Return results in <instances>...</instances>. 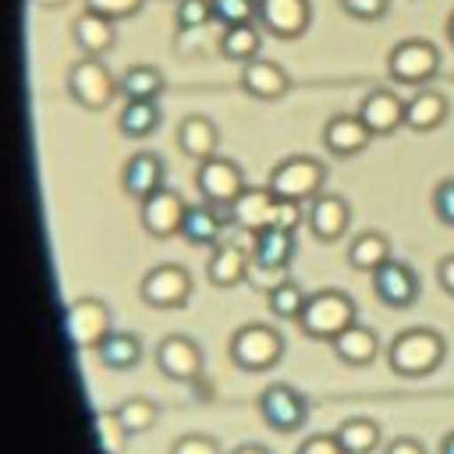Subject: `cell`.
<instances>
[{
    "mask_svg": "<svg viewBox=\"0 0 454 454\" xmlns=\"http://www.w3.org/2000/svg\"><path fill=\"white\" fill-rule=\"evenodd\" d=\"M252 266L266 270V273H280L291 266L294 259V231H280V227H266L259 234H252Z\"/></svg>",
    "mask_w": 454,
    "mask_h": 454,
    "instance_id": "obj_22",
    "label": "cell"
},
{
    "mask_svg": "<svg viewBox=\"0 0 454 454\" xmlns=\"http://www.w3.org/2000/svg\"><path fill=\"white\" fill-rule=\"evenodd\" d=\"M323 184H326V167L316 160V156H287L280 160L273 170H270V181L266 188L277 195V199H287V202H312L316 195H323Z\"/></svg>",
    "mask_w": 454,
    "mask_h": 454,
    "instance_id": "obj_4",
    "label": "cell"
},
{
    "mask_svg": "<svg viewBox=\"0 0 454 454\" xmlns=\"http://www.w3.org/2000/svg\"><path fill=\"white\" fill-rule=\"evenodd\" d=\"M64 326H67V337L78 351H96L110 333H114V319H110V305L96 294H85V298H74L64 312Z\"/></svg>",
    "mask_w": 454,
    "mask_h": 454,
    "instance_id": "obj_8",
    "label": "cell"
},
{
    "mask_svg": "<svg viewBox=\"0 0 454 454\" xmlns=\"http://www.w3.org/2000/svg\"><path fill=\"white\" fill-rule=\"evenodd\" d=\"M259 415L273 433H298L309 422V397L291 383H270L259 394Z\"/></svg>",
    "mask_w": 454,
    "mask_h": 454,
    "instance_id": "obj_10",
    "label": "cell"
},
{
    "mask_svg": "<svg viewBox=\"0 0 454 454\" xmlns=\"http://www.w3.org/2000/svg\"><path fill=\"white\" fill-rule=\"evenodd\" d=\"M305 223H309V231H312V238L316 241H340L344 234H348V227H351V206L340 199V195H316L312 202H309V209H305Z\"/></svg>",
    "mask_w": 454,
    "mask_h": 454,
    "instance_id": "obj_17",
    "label": "cell"
},
{
    "mask_svg": "<svg viewBox=\"0 0 454 454\" xmlns=\"http://www.w3.org/2000/svg\"><path fill=\"white\" fill-rule=\"evenodd\" d=\"M252 270V255L241 245H213V255L206 262V277L213 287H238Z\"/></svg>",
    "mask_w": 454,
    "mask_h": 454,
    "instance_id": "obj_26",
    "label": "cell"
},
{
    "mask_svg": "<svg viewBox=\"0 0 454 454\" xmlns=\"http://www.w3.org/2000/svg\"><path fill=\"white\" fill-rule=\"evenodd\" d=\"M433 216L443 227H454V177H443L433 188Z\"/></svg>",
    "mask_w": 454,
    "mask_h": 454,
    "instance_id": "obj_39",
    "label": "cell"
},
{
    "mask_svg": "<svg viewBox=\"0 0 454 454\" xmlns=\"http://www.w3.org/2000/svg\"><path fill=\"white\" fill-rule=\"evenodd\" d=\"M163 89H167V78L156 64H131L117 78V92L124 99H160Z\"/></svg>",
    "mask_w": 454,
    "mask_h": 454,
    "instance_id": "obj_31",
    "label": "cell"
},
{
    "mask_svg": "<svg viewBox=\"0 0 454 454\" xmlns=\"http://www.w3.org/2000/svg\"><path fill=\"white\" fill-rule=\"evenodd\" d=\"M67 96L89 110V114H99L114 103L117 96V78L110 74V67L103 64V57H78L71 67H67Z\"/></svg>",
    "mask_w": 454,
    "mask_h": 454,
    "instance_id": "obj_5",
    "label": "cell"
},
{
    "mask_svg": "<svg viewBox=\"0 0 454 454\" xmlns=\"http://www.w3.org/2000/svg\"><path fill=\"white\" fill-rule=\"evenodd\" d=\"M330 348H333L337 362H344L351 369H365V365H372L380 358V337L365 323H351L344 333H337L330 340Z\"/></svg>",
    "mask_w": 454,
    "mask_h": 454,
    "instance_id": "obj_24",
    "label": "cell"
},
{
    "mask_svg": "<svg viewBox=\"0 0 454 454\" xmlns=\"http://www.w3.org/2000/svg\"><path fill=\"white\" fill-rule=\"evenodd\" d=\"M273 216H277V195L270 188H248L227 206V220L245 231V234H259L266 227H273Z\"/></svg>",
    "mask_w": 454,
    "mask_h": 454,
    "instance_id": "obj_15",
    "label": "cell"
},
{
    "mask_svg": "<svg viewBox=\"0 0 454 454\" xmlns=\"http://www.w3.org/2000/svg\"><path fill=\"white\" fill-rule=\"evenodd\" d=\"M383 454H426V447H422V440H415V436H394V440L383 447Z\"/></svg>",
    "mask_w": 454,
    "mask_h": 454,
    "instance_id": "obj_45",
    "label": "cell"
},
{
    "mask_svg": "<svg viewBox=\"0 0 454 454\" xmlns=\"http://www.w3.org/2000/svg\"><path fill=\"white\" fill-rule=\"evenodd\" d=\"M117 128L124 138H149L156 128H160V106L156 99H124L121 114H117Z\"/></svg>",
    "mask_w": 454,
    "mask_h": 454,
    "instance_id": "obj_33",
    "label": "cell"
},
{
    "mask_svg": "<svg viewBox=\"0 0 454 454\" xmlns=\"http://www.w3.org/2000/svg\"><path fill=\"white\" fill-rule=\"evenodd\" d=\"M372 277V294H376V301H383L387 309H411L415 301H419V273L408 266V262H401V259H387L376 273H369Z\"/></svg>",
    "mask_w": 454,
    "mask_h": 454,
    "instance_id": "obj_14",
    "label": "cell"
},
{
    "mask_svg": "<svg viewBox=\"0 0 454 454\" xmlns=\"http://www.w3.org/2000/svg\"><path fill=\"white\" fill-rule=\"evenodd\" d=\"M142 4H145V0H85V7H89V11L106 14V18H114V21L138 14V7H142Z\"/></svg>",
    "mask_w": 454,
    "mask_h": 454,
    "instance_id": "obj_42",
    "label": "cell"
},
{
    "mask_svg": "<svg viewBox=\"0 0 454 454\" xmlns=\"http://www.w3.org/2000/svg\"><path fill=\"white\" fill-rule=\"evenodd\" d=\"M223 223H227V209H223V206H213V202H195V206H188V213H184L181 238H184L188 245H195V248L220 245Z\"/></svg>",
    "mask_w": 454,
    "mask_h": 454,
    "instance_id": "obj_25",
    "label": "cell"
},
{
    "mask_svg": "<svg viewBox=\"0 0 454 454\" xmlns=\"http://www.w3.org/2000/svg\"><path fill=\"white\" fill-rule=\"evenodd\" d=\"M447 114H450V103L433 85H422L404 99V128H411V131H422V135L436 131L447 121Z\"/></svg>",
    "mask_w": 454,
    "mask_h": 454,
    "instance_id": "obj_23",
    "label": "cell"
},
{
    "mask_svg": "<svg viewBox=\"0 0 454 454\" xmlns=\"http://www.w3.org/2000/svg\"><path fill=\"white\" fill-rule=\"evenodd\" d=\"M340 11L355 21H376L390 11V0H340Z\"/></svg>",
    "mask_w": 454,
    "mask_h": 454,
    "instance_id": "obj_41",
    "label": "cell"
},
{
    "mask_svg": "<svg viewBox=\"0 0 454 454\" xmlns=\"http://www.w3.org/2000/svg\"><path fill=\"white\" fill-rule=\"evenodd\" d=\"M92 422H96V440H99V450H103V454H124V450H128L131 433L124 429L117 408H114V411H110V408H99V411L92 415Z\"/></svg>",
    "mask_w": 454,
    "mask_h": 454,
    "instance_id": "obj_35",
    "label": "cell"
},
{
    "mask_svg": "<svg viewBox=\"0 0 454 454\" xmlns=\"http://www.w3.org/2000/svg\"><path fill=\"white\" fill-rule=\"evenodd\" d=\"M117 415H121L124 429H128L131 436H138V433H149V429L156 426L160 404H156L153 397H128V401L117 404Z\"/></svg>",
    "mask_w": 454,
    "mask_h": 454,
    "instance_id": "obj_36",
    "label": "cell"
},
{
    "mask_svg": "<svg viewBox=\"0 0 454 454\" xmlns=\"http://www.w3.org/2000/svg\"><path fill=\"white\" fill-rule=\"evenodd\" d=\"M184 213H188V202L174 188H167V184L138 202V220H142V231L149 238H174V234H181Z\"/></svg>",
    "mask_w": 454,
    "mask_h": 454,
    "instance_id": "obj_13",
    "label": "cell"
},
{
    "mask_svg": "<svg viewBox=\"0 0 454 454\" xmlns=\"http://www.w3.org/2000/svg\"><path fill=\"white\" fill-rule=\"evenodd\" d=\"M351 323H358V309L351 301V294L337 291V287H323L316 294H309L301 316H298V330L312 340H333L337 333H344Z\"/></svg>",
    "mask_w": 454,
    "mask_h": 454,
    "instance_id": "obj_2",
    "label": "cell"
},
{
    "mask_svg": "<svg viewBox=\"0 0 454 454\" xmlns=\"http://www.w3.org/2000/svg\"><path fill=\"white\" fill-rule=\"evenodd\" d=\"M436 284L454 298V252H450V255H443V259L436 262Z\"/></svg>",
    "mask_w": 454,
    "mask_h": 454,
    "instance_id": "obj_46",
    "label": "cell"
},
{
    "mask_svg": "<svg viewBox=\"0 0 454 454\" xmlns=\"http://www.w3.org/2000/svg\"><path fill=\"white\" fill-rule=\"evenodd\" d=\"M443 358H447V340L433 326L401 330L387 344V365H390V372H397L404 380H422V376L436 372Z\"/></svg>",
    "mask_w": 454,
    "mask_h": 454,
    "instance_id": "obj_1",
    "label": "cell"
},
{
    "mask_svg": "<svg viewBox=\"0 0 454 454\" xmlns=\"http://www.w3.org/2000/svg\"><path fill=\"white\" fill-rule=\"evenodd\" d=\"M138 298L149 309L174 312V309L188 305V298H192V273L181 262H160V266H153V270L142 273Z\"/></svg>",
    "mask_w": 454,
    "mask_h": 454,
    "instance_id": "obj_7",
    "label": "cell"
},
{
    "mask_svg": "<svg viewBox=\"0 0 454 454\" xmlns=\"http://www.w3.org/2000/svg\"><path fill=\"white\" fill-rule=\"evenodd\" d=\"M262 46V28L259 21H245V25H231L220 32V57L234 60V64H248L259 57Z\"/></svg>",
    "mask_w": 454,
    "mask_h": 454,
    "instance_id": "obj_32",
    "label": "cell"
},
{
    "mask_svg": "<svg viewBox=\"0 0 454 454\" xmlns=\"http://www.w3.org/2000/svg\"><path fill=\"white\" fill-rule=\"evenodd\" d=\"M337 443L344 447V454H376L383 443V429L376 419L369 415H351L333 429Z\"/></svg>",
    "mask_w": 454,
    "mask_h": 454,
    "instance_id": "obj_29",
    "label": "cell"
},
{
    "mask_svg": "<svg viewBox=\"0 0 454 454\" xmlns=\"http://www.w3.org/2000/svg\"><path fill=\"white\" fill-rule=\"evenodd\" d=\"M170 454H223V450H220V443H216L213 436H206V433H184V436H177V440L170 443Z\"/></svg>",
    "mask_w": 454,
    "mask_h": 454,
    "instance_id": "obj_40",
    "label": "cell"
},
{
    "mask_svg": "<svg viewBox=\"0 0 454 454\" xmlns=\"http://www.w3.org/2000/svg\"><path fill=\"white\" fill-rule=\"evenodd\" d=\"M440 74V50L429 39H401L387 53V78L397 85H429Z\"/></svg>",
    "mask_w": 454,
    "mask_h": 454,
    "instance_id": "obj_6",
    "label": "cell"
},
{
    "mask_svg": "<svg viewBox=\"0 0 454 454\" xmlns=\"http://www.w3.org/2000/svg\"><path fill=\"white\" fill-rule=\"evenodd\" d=\"M167 184V163H163V156L160 153H153V149H142V153H135V156H128V163H124V170H121V188H124V195H131V199H149L153 192H160Z\"/></svg>",
    "mask_w": 454,
    "mask_h": 454,
    "instance_id": "obj_16",
    "label": "cell"
},
{
    "mask_svg": "<svg viewBox=\"0 0 454 454\" xmlns=\"http://www.w3.org/2000/svg\"><path fill=\"white\" fill-rule=\"evenodd\" d=\"M301 220H305V209H301V202H287V199H277V216H273V227H280V231H294Z\"/></svg>",
    "mask_w": 454,
    "mask_h": 454,
    "instance_id": "obj_44",
    "label": "cell"
},
{
    "mask_svg": "<svg viewBox=\"0 0 454 454\" xmlns=\"http://www.w3.org/2000/svg\"><path fill=\"white\" fill-rule=\"evenodd\" d=\"M209 4H213V21L223 28L255 21V0H209Z\"/></svg>",
    "mask_w": 454,
    "mask_h": 454,
    "instance_id": "obj_38",
    "label": "cell"
},
{
    "mask_svg": "<svg viewBox=\"0 0 454 454\" xmlns=\"http://www.w3.org/2000/svg\"><path fill=\"white\" fill-rule=\"evenodd\" d=\"M305 301H309V294H305L301 284H294V280H277V284L266 291V305H270V312H273L277 319H294V323H298Z\"/></svg>",
    "mask_w": 454,
    "mask_h": 454,
    "instance_id": "obj_34",
    "label": "cell"
},
{
    "mask_svg": "<svg viewBox=\"0 0 454 454\" xmlns=\"http://www.w3.org/2000/svg\"><path fill=\"white\" fill-rule=\"evenodd\" d=\"M294 454H344V447L337 443L333 433H312V436L301 440V447Z\"/></svg>",
    "mask_w": 454,
    "mask_h": 454,
    "instance_id": "obj_43",
    "label": "cell"
},
{
    "mask_svg": "<svg viewBox=\"0 0 454 454\" xmlns=\"http://www.w3.org/2000/svg\"><path fill=\"white\" fill-rule=\"evenodd\" d=\"M96 358L103 369L110 372H128L142 362V340L131 333V330H114L99 348H96Z\"/></svg>",
    "mask_w": 454,
    "mask_h": 454,
    "instance_id": "obj_30",
    "label": "cell"
},
{
    "mask_svg": "<svg viewBox=\"0 0 454 454\" xmlns=\"http://www.w3.org/2000/svg\"><path fill=\"white\" fill-rule=\"evenodd\" d=\"M202 365H206V355L188 333H167L156 344V369L170 383H192L202 372Z\"/></svg>",
    "mask_w": 454,
    "mask_h": 454,
    "instance_id": "obj_12",
    "label": "cell"
},
{
    "mask_svg": "<svg viewBox=\"0 0 454 454\" xmlns=\"http://www.w3.org/2000/svg\"><path fill=\"white\" fill-rule=\"evenodd\" d=\"M436 454H454V429H450V433H443V440H440Z\"/></svg>",
    "mask_w": 454,
    "mask_h": 454,
    "instance_id": "obj_48",
    "label": "cell"
},
{
    "mask_svg": "<svg viewBox=\"0 0 454 454\" xmlns=\"http://www.w3.org/2000/svg\"><path fill=\"white\" fill-rule=\"evenodd\" d=\"M390 259V238L383 231H358L348 241V266L358 273H376Z\"/></svg>",
    "mask_w": 454,
    "mask_h": 454,
    "instance_id": "obj_28",
    "label": "cell"
},
{
    "mask_svg": "<svg viewBox=\"0 0 454 454\" xmlns=\"http://www.w3.org/2000/svg\"><path fill=\"white\" fill-rule=\"evenodd\" d=\"M174 21H177L181 32H199L213 21V4L209 0H177Z\"/></svg>",
    "mask_w": 454,
    "mask_h": 454,
    "instance_id": "obj_37",
    "label": "cell"
},
{
    "mask_svg": "<svg viewBox=\"0 0 454 454\" xmlns=\"http://www.w3.org/2000/svg\"><path fill=\"white\" fill-rule=\"evenodd\" d=\"M358 117L372 131V138L376 135H394L397 128H404V99L394 89H372L358 103Z\"/></svg>",
    "mask_w": 454,
    "mask_h": 454,
    "instance_id": "obj_19",
    "label": "cell"
},
{
    "mask_svg": "<svg viewBox=\"0 0 454 454\" xmlns=\"http://www.w3.org/2000/svg\"><path fill=\"white\" fill-rule=\"evenodd\" d=\"M369 142H372V131L362 124L358 114H333V117L323 124V145H326V153H333L337 160L358 156Z\"/></svg>",
    "mask_w": 454,
    "mask_h": 454,
    "instance_id": "obj_20",
    "label": "cell"
},
{
    "mask_svg": "<svg viewBox=\"0 0 454 454\" xmlns=\"http://www.w3.org/2000/svg\"><path fill=\"white\" fill-rule=\"evenodd\" d=\"M35 7H43V11H53V7H64L67 0H32Z\"/></svg>",
    "mask_w": 454,
    "mask_h": 454,
    "instance_id": "obj_49",
    "label": "cell"
},
{
    "mask_svg": "<svg viewBox=\"0 0 454 454\" xmlns=\"http://www.w3.org/2000/svg\"><path fill=\"white\" fill-rule=\"evenodd\" d=\"M255 21L273 39H298L312 25L309 0H255Z\"/></svg>",
    "mask_w": 454,
    "mask_h": 454,
    "instance_id": "obj_11",
    "label": "cell"
},
{
    "mask_svg": "<svg viewBox=\"0 0 454 454\" xmlns=\"http://www.w3.org/2000/svg\"><path fill=\"white\" fill-rule=\"evenodd\" d=\"M238 85L245 89V96H252V99H262V103H273V99H284V96H287V89H291V78H287V71H284L277 60L255 57V60L241 64Z\"/></svg>",
    "mask_w": 454,
    "mask_h": 454,
    "instance_id": "obj_18",
    "label": "cell"
},
{
    "mask_svg": "<svg viewBox=\"0 0 454 454\" xmlns=\"http://www.w3.org/2000/svg\"><path fill=\"white\" fill-rule=\"evenodd\" d=\"M443 32H447V43L454 46V11H450V18H447V28H443Z\"/></svg>",
    "mask_w": 454,
    "mask_h": 454,
    "instance_id": "obj_50",
    "label": "cell"
},
{
    "mask_svg": "<svg viewBox=\"0 0 454 454\" xmlns=\"http://www.w3.org/2000/svg\"><path fill=\"white\" fill-rule=\"evenodd\" d=\"M231 454H273V450L262 447V443H241V447H234Z\"/></svg>",
    "mask_w": 454,
    "mask_h": 454,
    "instance_id": "obj_47",
    "label": "cell"
},
{
    "mask_svg": "<svg viewBox=\"0 0 454 454\" xmlns=\"http://www.w3.org/2000/svg\"><path fill=\"white\" fill-rule=\"evenodd\" d=\"M195 192L202 195V202H213V206H231L241 192H245V170L231 160V156H209L202 163H195Z\"/></svg>",
    "mask_w": 454,
    "mask_h": 454,
    "instance_id": "obj_9",
    "label": "cell"
},
{
    "mask_svg": "<svg viewBox=\"0 0 454 454\" xmlns=\"http://www.w3.org/2000/svg\"><path fill=\"white\" fill-rule=\"evenodd\" d=\"M216 145H220V131H216V124H213L209 117L192 114V117H184V121L177 124V149H181L188 160L202 163V160L216 156Z\"/></svg>",
    "mask_w": 454,
    "mask_h": 454,
    "instance_id": "obj_27",
    "label": "cell"
},
{
    "mask_svg": "<svg viewBox=\"0 0 454 454\" xmlns=\"http://www.w3.org/2000/svg\"><path fill=\"white\" fill-rule=\"evenodd\" d=\"M117 21L106 18V14H96V11H82L74 21H71V39L74 46L82 50V57H106L117 43Z\"/></svg>",
    "mask_w": 454,
    "mask_h": 454,
    "instance_id": "obj_21",
    "label": "cell"
},
{
    "mask_svg": "<svg viewBox=\"0 0 454 454\" xmlns=\"http://www.w3.org/2000/svg\"><path fill=\"white\" fill-rule=\"evenodd\" d=\"M227 355L241 372H266L284 358V333L270 323H245L231 333Z\"/></svg>",
    "mask_w": 454,
    "mask_h": 454,
    "instance_id": "obj_3",
    "label": "cell"
}]
</instances>
